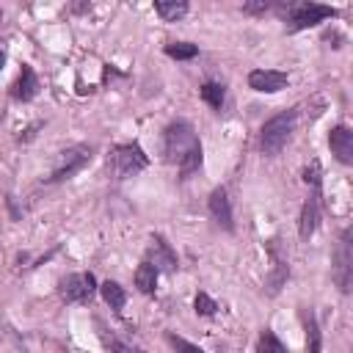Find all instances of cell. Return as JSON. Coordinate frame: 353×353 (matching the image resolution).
<instances>
[{
  "label": "cell",
  "instance_id": "25",
  "mask_svg": "<svg viewBox=\"0 0 353 353\" xmlns=\"http://www.w3.org/2000/svg\"><path fill=\"white\" fill-rule=\"evenodd\" d=\"M243 11H245V14H262V11H268V3H265V0H259V3H245Z\"/></svg>",
  "mask_w": 353,
  "mask_h": 353
},
{
  "label": "cell",
  "instance_id": "4",
  "mask_svg": "<svg viewBox=\"0 0 353 353\" xmlns=\"http://www.w3.org/2000/svg\"><path fill=\"white\" fill-rule=\"evenodd\" d=\"M88 163H91V146L74 143V146H69V149H63L58 154V160H55V165H52V171L47 176V182H63V179L74 176L77 171H83Z\"/></svg>",
  "mask_w": 353,
  "mask_h": 353
},
{
  "label": "cell",
  "instance_id": "27",
  "mask_svg": "<svg viewBox=\"0 0 353 353\" xmlns=\"http://www.w3.org/2000/svg\"><path fill=\"white\" fill-rule=\"evenodd\" d=\"M0 17H3V14H0Z\"/></svg>",
  "mask_w": 353,
  "mask_h": 353
},
{
  "label": "cell",
  "instance_id": "17",
  "mask_svg": "<svg viewBox=\"0 0 353 353\" xmlns=\"http://www.w3.org/2000/svg\"><path fill=\"white\" fill-rule=\"evenodd\" d=\"M201 99H204L212 110H221V108H223V99H226V88H223L221 83H212V80H210V83L201 85Z\"/></svg>",
  "mask_w": 353,
  "mask_h": 353
},
{
  "label": "cell",
  "instance_id": "14",
  "mask_svg": "<svg viewBox=\"0 0 353 353\" xmlns=\"http://www.w3.org/2000/svg\"><path fill=\"white\" fill-rule=\"evenodd\" d=\"M154 11L160 14V19L165 22H176L188 14V3L185 0H157L154 3Z\"/></svg>",
  "mask_w": 353,
  "mask_h": 353
},
{
  "label": "cell",
  "instance_id": "3",
  "mask_svg": "<svg viewBox=\"0 0 353 353\" xmlns=\"http://www.w3.org/2000/svg\"><path fill=\"white\" fill-rule=\"evenodd\" d=\"M149 165V157L143 154V149L138 143H121L113 146V152L108 154V168L116 179H127L135 176L138 171H143Z\"/></svg>",
  "mask_w": 353,
  "mask_h": 353
},
{
  "label": "cell",
  "instance_id": "12",
  "mask_svg": "<svg viewBox=\"0 0 353 353\" xmlns=\"http://www.w3.org/2000/svg\"><path fill=\"white\" fill-rule=\"evenodd\" d=\"M207 207H210V215H212V221H215L218 226H223L226 232L234 229V223H232V204H229V196H226L223 188H215V190L210 193Z\"/></svg>",
  "mask_w": 353,
  "mask_h": 353
},
{
  "label": "cell",
  "instance_id": "24",
  "mask_svg": "<svg viewBox=\"0 0 353 353\" xmlns=\"http://www.w3.org/2000/svg\"><path fill=\"white\" fill-rule=\"evenodd\" d=\"M303 179H306V185L320 188V165H317V163H312V165L303 171Z\"/></svg>",
  "mask_w": 353,
  "mask_h": 353
},
{
  "label": "cell",
  "instance_id": "5",
  "mask_svg": "<svg viewBox=\"0 0 353 353\" xmlns=\"http://www.w3.org/2000/svg\"><path fill=\"white\" fill-rule=\"evenodd\" d=\"M58 292L66 303H83L97 292V279L91 273H69L61 279Z\"/></svg>",
  "mask_w": 353,
  "mask_h": 353
},
{
  "label": "cell",
  "instance_id": "9",
  "mask_svg": "<svg viewBox=\"0 0 353 353\" xmlns=\"http://www.w3.org/2000/svg\"><path fill=\"white\" fill-rule=\"evenodd\" d=\"M328 146H331V152H334V157L339 163H345V165L353 163V130L350 127L336 124L331 130V135H328Z\"/></svg>",
  "mask_w": 353,
  "mask_h": 353
},
{
  "label": "cell",
  "instance_id": "13",
  "mask_svg": "<svg viewBox=\"0 0 353 353\" xmlns=\"http://www.w3.org/2000/svg\"><path fill=\"white\" fill-rule=\"evenodd\" d=\"M36 91H39V77H36V72L30 69V66H22V72H19V77H17V83H14V99H22V102H30L33 97H36Z\"/></svg>",
  "mask_w": 353,
  "mask_h": 353
},
{
  "label": "cell",
  "instance_id": "26",
  "mask_svg": "<svg viewBox=\"0 0 353 353\" xmlns=\"http://www.w3.org/2000/svg\"><path fill=\"white\" fill-rule=\"evenodd\" d=\"M0 66H3V52H0Z\"/></svg>",
  "mask_w": 353,
  "mask_h": 353
},
{
  "label": "cell",
  "instance_id": "19",
  "mask_svg": "<svg viewBox=\"0 0 353 353\" xmlns=\"http://www.w3.org/2000/svg\"><path fill=\"white\" fill-rule=\"evenodd\" d=\"M259 353H290V350H287V345L270 328H265L259 334Z\"/></svg>",
  "mask_w": 353,
  "mask_h": 353
},
{
  "label": "cell",
  "instance_id": "6",
  "mask_svg": "<svg viewBox=\"0 0 353 353\" xmlns=\"http://www.w3.org/2000/svg\"><path fill=\"white\" fill-rule=\"evenodd\" d=\"M328 17H336V8H331V6H323V3H301V6H295L292 8V14H290V30H303V28H314V25H320L323 19H328Z\"/></svg>",
  "mask_w": 353,
  "mask_h": 353
},
{
  "label": "cell",
  "instance_id": "21",
  "mask_svg": "<svg viewBox=\"0 0 353 353\" xmlns=\"http://www.w3.org/2000/svg\"><path fill=\"white\" fill-rule=\"evenodd\" d=\"M99 336H102V342L113 350V353H143L141 347H135V345H130V342H124V339H119L116 334H108V331H99Z\"/></svg>",
  "mask_w": 353,
  "mask_h": 353
},
{
  "label": "cell",
  "instance_id": "8",
  "mask_svg": "<svg viewBox=\"0 0 353 353\" xmlns=\"http://www.w3.org/2000/svg\"><path fill=\"white\" fill-rule=\"evenodd\" d=\"M287 83H290L287 74L279 72V69H254L248 74V85L259 94H276V91L287 88Z\"/></svg>",
  "mask_w": 353,
  "mask_h": 353
},
{
  "label": "cell",
  "instance_id": "15",
  "mask_svg": "<svg viewBox=\"0 0 353 353\" xmlns=\"http://www.w3.org/2000/svg\"><path fill=\"white\" fill-rule=\"evenodd\" d=\"M154 284H157V268L149 262H141L135 270V287L149 295V292H154Z\"/></svg>",
  "mask_w": 353,
  "mask_h": 353
},
{
  "label": "cell",
  "instance_id": "18",
  "mask_svg": "<svg viewBox=\"0 0 353 353\" xmlns=\"http://www.w3.org/2000/svg\"><path fill=\"white\" fill-rule=\"evenodd\" d=\"M323 350V339H320V325L314 320V314L309 312L306 317V353H320Z\"/></svg>",
  "mask_w": 353,
  "mask_h": 353
},
{
  "label": "cell",
  "instance_id": "20",
  "mask_svg": "<svg viewBox=\"0 0 353 353\" xmlns=\"http://www.w3.org/2000/svg\"><path fill=\"white\" fill-rule=\"evenodd\" d=\"M165 55L176 58V61H190L199 55V47L196 44H188V41H176V44H168L165 47Z\"/></svg>",
  "mask_w": 353,
  "mask_h": 353
},
{
  "label": "cell",
  "instance_id": "22",
  "mask_svg": "<svg viewBox=\"0 0 353 353\" xmlns=\"http://www.w3.org/2000/svg\"><path fill=\"white\" fill-rule=\"evenodd\" d=\"M165 339H168V345H171V347H174L176 353H204V350H201L199 345L188 342L185 336H176L174 331H168V334H165Z\"/></svg>",
  "mask_w": 353,
  "mask_h": 353
},
{
  "label": "cell",
  "instance_id": "7",
  "mask_svg": "<svg viewBox=\"0 0 353 353\" xmlns=\"http://www.w3.org/2000/svg\"><path fill=\"white\" fill-rule=\"evenodd\" d=\"M350 229L342 232L339 237V248H336V268H334V279L339 284L342 292H350V281H353V254H350Z\"/></svg>",
  "mask_w": 353,
  "mask_h": 353
},
{
  "label": "cell",
  "instance_id": "16",
  "mask_svg": "<svg viewBox=\"0 0 353 353\" xmlns=\"http://www.w3.org/2000/svg\"><path fill=\"white\" fill-rule=\"evenodd\" d=\"M99 292H102L105 303H108L110 309H116V312L127 303V292H124V287H121L119 281H105V284L99 287Z\"/></svg>",
  "mask_w": 353,
  "mask_h": 353
},
{
  "label": "cell",
  "instance_id": "2",
  "mask_svg": "<svg viewBox=\"0 0 353 353\" xmlns=\"http://www.w3.org/2000/svg\"><path fill=\"white\" fill-rule=\"evenodd\" d=\"M196 146H201V141L196 138L190 121H174L165 127V135H163V154L168 163H182Z\"/></svg>",
  "mask_w": 353,
  "mask_h": 353
},
{
  "label": "cell",
  "instance_id": "10",
  "mask_svg": "<svg viewBox=\"0 0 353 353\" xmlns=\"http://www.w3.org/2000/svg\"><path fill=\"white\" fill-rule=\"evenodd\" d=\"M317 221H320V188H312V193L301 210V226H298L301 240H309L317 232Z\"/></svg>",
  "mask_w": 353,
  "mask_h": 353
},
{
  "label": "cell",
  "instance_id": "11",
  "mask_svg": "<svg viewBox=\"0 0 353 353\" xmlns=\"http://www.w3.org/2000/svg\"><path fill=\"white\" fill-rule=\"evenodd\" d=\"M149 265H154L157 273H160V270H168V273L176 270V254L171 251V245H168L160 234H154V237L149 240Z\"/></svg>",
  "mask_w": 353,
  "mask_h": 353
},
{
  "label": "cell",
  "instance_id": "1",
  "mask_svg": "<svg viewBox=\"0 0 353 353\" xmlns=\"http://www.w3.org/2000/svg\"><path fill=\"white\" fill-rule=\"evenodd\" d=\"M295 110H281V113H276L273 119H268L265 124H262V132H259V146H262V152L268 154V157H273V154H279L284 146H287V141H290V135H292V130H295Z\"/></svg>",
  "mask_w": 353,
  "mask_h": 353
},
{
  "label": "cell",
  "instance_id": "23",
  "mask_svg": "<svg viewBox=\"0 0 353 353\" xmlns=\"http://www.w3.org/2000/svg\"><path fill=\"white\" fill-rule=\"evenodd\" d=\"M193 306H196V312H199V314H204V317H210V314H215V312H218V303H215L207 292H199V295H196V301H193Z\"/></svg>",
  "mask_w": 353,
  "mask_h": 353
}]
</instances>
